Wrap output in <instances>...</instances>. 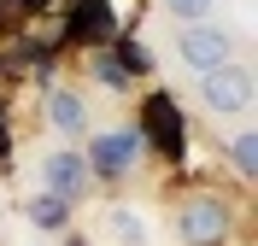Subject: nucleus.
Here are the masks:
<instances>
[{
	"instance_id": "nucleus-1",
	"label": "nucleus",
	"mask_w": 258,
	"mask_h": 246,
	"mask_svg": "<svg viewBox=\"0 0 258 246\" xmlns=\"http://www.w3.org/2000/svg\"><path fill=\"white\" fill-rule=\"evenodd\" d=\"M200 100H206V112H217V117L246 112V106H252V65L229 59V65L206 70V76H200Z\"/></svg>"
},
{
	"instance_id": "nucleus-2",
	"label": "nucleus",
	"mask_w": 258,
	"mask_h": 246,
	"mask_svg": "<svg viewBox=\"0 0 258 246\" xmlns=\"http://www.w3.org/2000/svg\"><path fill=\"white\" fill-rule=\"evenodd\" d=\"M141 152H147V135H141V129H112V135H94L82 158H88V176L117 182L123 170H135V164H141Z\"/></svg>"
},
{
	"instance_id": "nucleus-3",
	"label": "nucleus",
	"mask_w": 258,
	"mask_h": 246,
	"mask_svg": "<svg viewBox=\"0 0 258 246\" xmlns=\"http://www.w3.org/2000/svg\"><path fill=\"white\" fill-rule=\"evenodd\" d=\"M176 59H182L188 70H200V76H206V70H217V65H229V59H235V35L217 30V24H188V30H182V41H176Z\"/></svg>"
},
{
	"instance_id": "nucleus-4",
	"label": "nucleus",
	"mask_w": 258,
	"mask_h": 246,
	"mask_svg": "<svg viewBox=\"0 0 258 246\" xmlns=\"http://www.w3.org/2000/svg\"><path fill=\"white\" fill-rule=\"evenodd\" d=\"M176 229L188 246H223L229 234V211L217 205V199H194V205H182L176 211Z\"/></svg>"
},
{
	"instance_id": "nucleus-5",
	"label": "nucleus",
	"mask_w": 258,
	"mask_h": 246,
	"mask_svg": "<svg viewBox=\"0 0 258 246\" xmlns=\"http://www.w3.org/2000/svg\"><path fill=\"white\" fill-rule=\"evenodd\" d=\"M41 176H47V194H59L64 205H71V199L88 188V158H82V147H59V152H47Z\"/></svg>"
},
{
	"instance_id": "nucleus-6",
	"label": "nucleus",
	"mask_w": 258,
	"mask_h": 246,
	"mask_svg": "<svg viewBox=\"0 0 258 246\" xmlns=\"http://www.w3.org/2000/svg\"><path fill=\"white\" fill-rule=\"evenodd\" d=\"M141 135H153L164 152H176V147H182V112H176V100H164V94L147 100V123H141Z\"/></svg>"
},
{
	"instance_id": "nucleus-7",
	"label": "nucleus",
	"mask_w": 258,
	"mask_h": 246,
	"mask_svg": "<svg viewBox=\"0 0 258 246\" xmlns=\"http://www.w3.org/2000/svg\"><path fill=\"white\" fill-rule=\"evenodd\" d=\"M47 123H53V135H82L88 129V106H82L77 88H53L47 94Z\"/></svg>"
},
{
	"instance_id": "nucleus-8",
	"label": "nucleus",
	"mask_w": 258,
	"mask_h": 246,
	"mask_svg": "<svg viewBox=\"0 0 258 246\" xmlns=\"http://www.w3.org/2000/svg\"><path fill=\"white\" fill-rule=\"evenodd\" d=\"M24 217H30V229L59 234V229H64V217H71V205H64L59 194H47V188H41V194H30V199H24Z\"/></svg>"
},
{
	"instance_id": "nucleus-9",
	"label": "nucleus",
	"mask_w": 258,
	"mask_h": 246,
	"mask_svg": "<svg viewBox=\"0 0 258 246\" xmlns=\"http://www.w3.org/2000/svg\"><path fill=\"white\" fill-rule=\"evenodd\" d=\"M159 6L176 18V24H206V18L217 12V0H159Z\"/></svg>"
},
{
	"instance_id": "nucleus-10",
	"label": "nucleus",
	"mask_w": 258,
	"mask_h": 246,
	"mask_svg": "<svg viewBox=\"0 0 258 246\" xmlns=\"http://www.w3.org/2000/svg\"><path fill=\"white\" fill-rule=\"evenodd\" d=\"M112 229H117V240H123V246H141V240H147L141 217H129V211H117V217H112Z\"/></svg>"
},
{
	"instance_id": "nucleus-11",
	"label": "nucleus",
	"mask_w": 258,
	"mask_h": 246,
	"mask_svg": "<svg viewBox=\"0 0 258 246\" xmlns=\"http://www.w3.org/2000/svg\"><path fill=\"white\" fill-rule=\"evenodd\" d=\"M229 152H235V164H241V176L252 182V129H241V135H235V147H229Z\"/></svg>"
},
{
	"instance_id": "nucleus-12",
	"label": "nucleus",
	"mask_w": 258,
	"mask_h": 246,
	"mask_svg": "<svg viewBox=\"0 0 258 246\" xmlns=\"http://www.w3.org/2000/svg\"><path fill=\"white\" fill-rule=\"evenodd\" d=\"M94 76L112 82V88H123V65H117V59H94Z\"/></svg>"
}]
</instances>
